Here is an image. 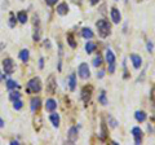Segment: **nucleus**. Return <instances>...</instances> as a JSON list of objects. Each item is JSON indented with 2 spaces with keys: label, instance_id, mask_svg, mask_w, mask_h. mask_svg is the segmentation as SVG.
<instances>
[{
  "label": "nucleus",
  "instance_id": "f257e3e1",
  "mask_svg": "<svg viewBox=\"0 0 155 145\" xmlns=\"http://www.w3.org/2000/svg\"><path fill=\"white\" fill-rule=\"evenodd\" d=\"M96 26L98 29V34L101 38H106L111 34V25L107 20H98L96 22Z\"/></svg>",
  "mask_w": 155,
  "mask_h": 145
},
{
  "label": "nucleus",
  "instance_id": "f03ea898",
  "mask_svg": "<svg viewBox=\"0 0 155 145\" xmlns=\"http://www.w3.org/2000/svg\"><path fill=\"white\" fill-rule=\"evenodd\" d=\"M42 91V80L40 78H32L27 83V93H38Z\"/></svg>",
  "mask_w": 155,
  "mask_h": 145
},
{
  "label": "nucleus",
  "instance_id": "7ed1b4c3",
  "mask_svg": "<svg viewBox=\"0 0 155 145\" xmlns=\"http://www.w3.org/2000/svg\"><path fill=\"white\" fill-rule=\"evenodd\" d=\"M116 59H115V55H114V52L109 48V49L106 51V62L109 64V72L110 74H114L115 72V67H116Z\"/></svg>",
  "mask_w": 155,
  "mask_h": 145
},
{
  "label": "nucleus",
  "instance_id": "20e7f679",
  "mask_svg": "<svg viewBox=\"0 0 155 145\" xmlns=\"http://www.w3.org/2000/svg\"><path fill=\"white\" fill-rule=\"evenodd\" d=\"M78 74L82 79H88L90 76V70H89V66H88L87 62H82L78 67Z\"/></svg>",
  "mask_w": 155,
  "mask_h": 145
},
{
  "label": "nucleus",
  "instance_id": "39448f33",
  "mask_svg": "<svg viewBox=\"0 0 155 145\" xmlns=\"http://www.w3.org/2000/svg\"><path fill=\"white\" fill-rule=\"evenodd\" d=\"M34 42H39L40 40V21H39V17L35 14L34 16Z\"/></svg>",
  "mask_w": 155,
  "mask_h": 145
},
{
  "label": "nucleus",
  "instance_id": "423d86ee",
  "mask_svg": "<svg viewBox=\"0 0 155 145\" xmlns=\"http://www.w3.org/2000/svg\"><path fill=\"white\" fill-rule=\"evenodd\" d=\"M76 140H78V127L76 126H71L67 132V142L69 144H74Z\"/></svg>",
  "mask_w": 155,
  "mask_h": 145
},
{
  "label": "nucleus",
  "instance_id": "0eeeda50",
  "mask_svg": "<svg viewBox=\"0 0 155 145\" xmlns=\"http://www.w3.org/2000/svg\"><path fill=\"white\" fill-rule=\"evenodd\" d=\"M3 67H4V72L5 74H13L14 71V61L12 59H4L3 61Z\"/></svg>",
  "mask_w": 155,
  "mask_h": 145
},
{
  "label": "nucleus",
  "instance_id": "6e6552de",
  "mask_svg": "<svg viewBox=\"0 0 155 145\" xmlns=\"http://www.w3.org/2000/svg\"><path fill=\"white\" fill-rule=\"evenodd\" d=\"M132 135H133V139H135V142L137 145H140L142 142V137H144V132L140 127H133L132 128Z\"/></svg>",
  "mask_w": 155,
  "mask_h": 145
},
{
  "label": "nucleus",
  "instance_id": "1a4fd4ad",
  "mask_svg": "<svg viewBox=\"0 0 155 145\" xmlns=\"http://www.w3.org/2000/svg\"><path fill=\"white\" fill-rule=\"evenodd\" d=\"M92 92H93V87L92 86H84L82 89V100L84 102H88L90 100V96H92Z\"/></svg>",
  "mask_w": 155,
  "mask_h": 145
},
{
  "label": "nucleus",
  "instance_id": "9d476101",
  "mask_svg": "<svg viewBox=\"0 0 155 145\" xmlns=\"http://www.w3.org/2000/svg\"><path fill=\"white\" fill-rule=\"evenodd\" d=\"M56 78H54V75H49L48 80H47V92L51 93V95H53V93H56Z\"/></svg>",
  "mask_w": 155,
  "mask_h": 145
},
{
  "label": "nucleus",
  "instance_id": "9b49d317",
  "mask_svg": "<svg viewBox=\"0 0 155 145\" xmlns=\"http://www.w3.org/2000/svg\"><path fill=\"white\" fill-rule=\"evenodd\" d=\"M129 59H131V61H132L133 67H135L136 70H138L140 67L142 66V57L140 56V55H136V53H132V55L129 56Z\"/></svg>",
  "mask_w": 155,
  "mask_h": 145
},
{
  "label": "nucleus",
  "instance_id": "f8f14e48",
  "mask_svg": "<svg viewBox=\"0 0 155 145\" xmlns=\"http://www.w3.org/2000/svg\"><path fill=\"white\" fill-rule=\"evenodd\" d=\"M110 14H111V20H113L114 23H119L121 21V14L118 8H111Z\"/></svg>",
  "mask_w": 155,
  "mask_h": 145
},
{
  "label": "nucleus",
  "instance_id": "ddd939ff",
  "mask_svg": "<svg viewBox=\"0 0 155 145\" xmlns=\"http://www.w3.org/2000/svg\"><path fill=\"white\" fill-rule=\"evenodd\" d=\"M45 109H47V112H49V113L54 112V110L57 109V102L53 100V98H48L47 102H45Z\"/></svg>",
  "mask_w": 155,
  "mask_h": 145
},
{
  "label": "nucleus",
  "instance_id": "4468645a",
  "mask_svg": "<svg viewBox=\"0 0 155 145\" xmlns=\"http://www.w3.org/2000/svg\"><path fill=\"white\" fill-rule=\"evenodd\" d=\"M57 13L59 16H65V14L69 13V5L67 3H61L58 7H57Z\"/></svg>",
  "mask_w": 155,
  "mask_h": 145
},
{
  "label": "nucleus",
  "instance_id": "2eb2a0df",
  "mask_svg": "<svg viewBox=\"0 0 155 145\" xmlns=\"http://www.w3.org/2000/svg\"><path fill=\"white\" fill-rule=\"evenodd\" d=\"M135 118H136L137 122L142 123V122H145V120L147 119V115H146V113L142 112V110H137V112L135 113Z\"/></svg>",
  "mask_w": 155,
  "mask_h": 145
},
{
  "label": "nucleus",
  "instance_id": "dca6fc26",
  "mask_svg": "<svg viewBox=\"0 0 155 145\" xmlns=\"http://www.w3.org/2000/svg\"><path fill=\"white\" fill-rule=\"evenodd\" d=\"M69 87H70L71 92L75 91V87H76V74L75 72H73V74L69 76Z\"/></svg>",
  "mask_w": 155,
  "mask_h": 145
},
{
  "label": "nucleus",
  "instance_id": "f3484780",
  "mask_svg": "<svg viewBox=\"0 0 155 145\" xmlns=\"http://www.w3.org/2000/svg\"><path fill=\"white\" fill-rule=\"evenodd\" d=\"M40 104H42V100H40L39 97H35V98H32L31 100V110L32 112H38L39 110V108H40Z\"/></svg>",
  "mask_w": 155,
  "mask_h": 145
},
{
  "label": "nucleus",
  "instance_id": "a211bd4d",
  "mask_svg": "<svg viewBox=\"0 0 155 145\" xmlns=\"http://www.w3.org/2000/svg\"><path fill=\"white\" fill-rule=\"evenodd\" d=\"M49 119H51L52 124H53V127H58L59 126V115L57 114V113H53L52 112V114L49 115Z\"/></svg>",
  "mask_w": 155,
  "mask_h": 145
},
{
  "label": "nucleus",
  "instance_id": "6ab92c4d",
  "mask_svg": "<svg viewBox=\"0 0 155 145\" xmlns=\"http://www.w3.org/2000/svg\"><path fill=\"white\" fill-rule=\"evenodd\" d=\"M82 35L84 39H92L93 36H94V34H93V31L90 30L89 27H85L82 30Z\"/></svg>",
  "mask_w": 155,
  "mask_h": 145
},
{
  "label": "nucleus",
  "instance_id": "aec40b11",
  "mask_svg": "<svg viewBox=\"0 0 155 145\" xmlns=\"http://www.w3.org/2000/svg\"><path fill=\"white\" fill-rule=\"evenodd\" d=\"M98 102L101 104V105H104V106H106L107 104H109V100H107V97H106V92H105V91H101V93H100Z\"/></svg>",
  "mask_w": 155,
  "mask_h": 145
},
{
  "label": "nucleus",
  "instance_id": "412c9836",
  "mask_svg": "<svg viewBox=\"0 0 155 145\" xmlns=\"http://www.w3.org/2000/svg\"><path fill=\"white\" fill-rule=\"evenodd\" d=\"M17 20L20 21L21 23H26L27 22V14H26L25 11H21L17 13Z\"/></svg>",
  "mask_w": 155,
  "mask_h": 145
},
{
  "label": "nucleus",
  "instance_id": "4be33fe9",
  "mask_svg": "<svg viewBox=\"0 0 155 145\" xmlns=\"http://www.w3.org/2000/svg\"><path fill=\"white\" fill-rule=\"evenodd\" d=\"M18 83L16 80H13V79H8L7 80V88L9 89V91H12V89H16V88H18Z\"/></svg>",
  "mask_w": 155,
  "mask_h": 145
},
{
  "label": "nucleus",
  "instance_id": "5701e85b",
  "mask_svg": "<svg viewBox=\"0 0 155 145\" xmlns=\"http://www.w3.org/2000/svg\"><path fill=\"white\" fill-rule=\"evenodd\" d=\"M96 51V44L93 42H88L87 44H85V52L87 53H92Z\"/></svg>",
  "mask_w": 155,
  "mask_h": 145
},
{
  "label": "nucleus",
  "instance_id": "b1692460",
  "mask_svg": "<svg viewBox=\"0 0 155 145\" xmlns=\"http://www.w3.org/2000/svg\"><path fill=\"white\" fill-rule=\"evenodd\" d=\"M28 57H30V53H28L27 49H22V51L20 52V59L22 60L23 62L28 61Z\"/></svg>",
  "mask_w": 155,
  "mask_h": 145
},
{
  "label": "nucleus",
  "instance_id": "393cba45",
  "mask_svg": "<svg viewBox=\"0 0 155 145\" xmlns=\"http://www.w3.org/2000/svg\"><path fill=\"white\" fill-rule=\"evenodd\" d=\"M107 120H109V126H110L111 128H116L118 127V120L115 118H113L111 115H107Z\"/></svg>",
  "mask_w": 155,
  "mask_h": 145
},
{
  "label": "nucleus",
  "instance_id": "a878e982",
  "mask_svg": "<svg viewBox=\"0 0 155 145\" xmlns=\"http://www.w3.org/2000/svg\"><path fill=\"white\" fill-rule=\"evenodd\" d=\"M67 43L70 44L71 48H76V42H75V39H74L73 34H67Z\"/></svg>",
  "mask_w": 155,
  "mask_h": 145
},
{
  "label": "nucleus",
  "instance_id": "bb28decb",
  "mask_svg": "<svg viewBox=\"0 0 155 145\" xmlns=\"http://www.w3.org/2000/svg\"><path fill=\"white\" fill-rule=\"evenodd\" d=\"M101 64H102V57L100 56V55H97V56L94 57V60H93V66L98 67V66H101Z\"/></svg>",
  "mask_w": 155,
  "mask_h": 145
},
{
  "label": "nucleus",
  "instance_id": "cd10ccee",
  "mask_svg": "<svg viewBox=\"0 0 155 145\" xmlns=\"http://www.w3.org/2000/svg\"><path fill=\"white\" fill-rule=\"evenodd\" d=\"M13 108L16 109V110H20V109H22V106H23V102L21 101V98H18V100H14L13 101Z\"/></svg>",
  "mask_w": 155,
  "mask_h": 145
},
{
  "label": "nucleus",
  "instance_id": "c85d7f7f",
  "mask_svg": "<svg viewBox=\"0 0 155 145\" xmlns=\"http://www.w3.org/2000/svg\"><path fill=\"white\" fill-rule=\"evenodd\" d=\"M9 98H11L12 101L18 100V98H21V93H20V92H16V91H13V92L9 93Z\"/></svg>",
  "mask_w": 155,
  "mask_h": 145
},
{
  "label": "nucleus",
  "instance_id": "c756f323",
  "mask_svg": "<svg viewBox=\"0 0 155 145\" xmlns=\"http://www.w3.org/2000/svg\"><path fill=\"white\" fill-rule=\"evenodd\" d=\"M101 139L102 140L106 139V126H105V123L101 124Z\"/></svg>",
  "mask_w": 155,
  "mask_h": 145
},
{
  "label": "nucleus",
  "instance_id": "7c9ffc66",
  "mask_svg": "<svg viewBox=\"0 0 155 145\" xmlns=\"http://www.w3.org/2000/svg\"><path fill=\"white\" fill-rule=\"evenodd\" d=\"M146 48H147V51H149V52L151 53L152 49H154V44H152V42H150V40H149V42L146 43Z\"/></svg>",
  "mask_w": 155,
  "mask_h": 145
},
{
  "label": "nucleus",
  "instance_id": "2f4dec72",
  "mask_svg": "<svg viewBox=\"0 0 155 145\" xmlns=\"http://www.w3.org/2000/svg\"><path fill=\"white\" fill-rule=\"evenodd\" d=\"M61 55H62V47L59 45V59H61ZM61 65H62V60H59L58 61V71H61V69H62Z\"/></svg>",
  "mask_w": 155,
  "mask_h": 145
},
{
  "label": "nucleus",
  "instance_id": "473e14b6",
  "mask_svg": "<svg viewBox=\"0 0 155 145\" xmlns=\"http://www.w3.org/2000/svg\"><path fill=\"white\" fill-rule=\"evenodd\" d=\"M57 1H58V0H45V3L48 4V5H51V7H53L54 4H57Z\"/></svg>",
  "mask_w": 155,
  "mask_h": 145
},
{
  "label": "nucleus",
  "instance_id": "72a5a7b5",
  "mask_svg": "<svg viewBox=\"0 0 155 145\" xmlns=\"http://www.w3.org/2000/svg\"><path fill=\"white\" fill-rule=\"evenodd\" d=\"M14 23H16V20H14V16H13V13H11V22H9L11 27H14Z\"/></svg>",
  "mask_w": 155,
  "mask_h": 145
},
{
  "label": "nucleus",
  "instance_id": "f704fd0d",
  "mask_svg": "<svg viewBox=\"0 0 155 145\" xmlns=\"http://www.w3.org/2000/svg\"><path fill=\"white\" fill-rule=\"evenodd\" d=\"M105 70H100V72H97V78H104V75H105Z\"/></svg>",
  "mask_w": 155,
  "mask_h": 145
},
{
  "label": "nucleus",
  "instance_id": "c9c22d12",
  "mask_svg": "<svg viewBox=\"0 0 155 145\" xmlns=\"http://www.w3.org/2000/svg\"><path fill=\"white\" fill-rule=\"evenodd\" d=\"M44 45H45V47H47V48H48V49H51V43H49V39H45Z\"/></svg>",
  "mask_w": 155,
  "mask_h": 145
},
{
  "label": "nucleus",
  "instance_id": "e433bc0d",
  "mask_svg": "<svg viewBox=\"0 0 155 145\" xmlns=\"http://www.w3.org/2000/svg\"><path fill=\"white\" fill-rule=\"evenodd\" d=\"M43 66H44V59L42 57V59L39 60V67L40 69H43Z\"/></svg>",
  "mask_w": 155,
  "mask_h": 145
},
{
  "label": "nucleus",
  "instance_id": "4c0bfd02",
  "mask_svg": "<svg viewBox=\"0 0 155 145\" xmlns=\"http://www.w3.org/2000/svg\"><path fill=\"white\" fill-rule=\"evenodd\" d=\"M90 1V5H96V4L100 3V0H89Z\"/></svg>",
  "mask_w": 155,
  "mask_h": 145
},
{
  "label": "nucleus",
  "instance_id": "58836bf2",
  "mask_svg": "<svg viewBox=\"0 0 155 145\" xmlns=\"http://www.w3.org/2000/svg\"><path fill=\"white\" fill-rule=\"evenodd\" d=\"M5 79V74H3V72L0 71V80H4Z\"/></svg>",
  "mask_w": 155,
  "mask_h": 145
},
{
  "label": "nucleus",
  "instance_id": "ea45409f",
  "mask_svg": "<svg viewBox=\"0 0 155 145\" xmlns=\"http://www.w3.org/2000/svg\"><path fill=\"white\" fill-rule=\"evenodd\" d=\"M1 127H4V120L0 118V128H1Z\"/></svg>",
  "mask_w": 155,
  "mask_h": 145
},
{
  "label": "nucleus",
  "instance_id": "a19ab883",
  "mask_svg": "<svg viewBox=\"0 0 155 145\" xmlns=\"http://www.w3.org/2000/svg\"><path fill=\"white\" fill-rule=\"evenodd\" d=\"M11 144H12V145H18V141H12Z\"/></svg>",
  "mask_w": 155,
  "mask_h": 145
}]
</instances>
